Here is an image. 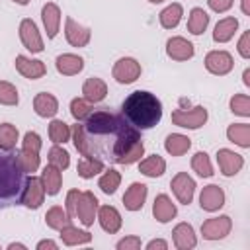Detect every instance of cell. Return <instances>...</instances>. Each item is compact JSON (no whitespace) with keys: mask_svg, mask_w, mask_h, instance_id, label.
Segmentation results:
<instances>
[{"mask_svg":"<svg viewBox=\"0 0 250 250\" xmlns=\"http://www.w3.org/2000/svg\"><path fill=\"white\" fill-rule=\"evenodd\" d=\"M72 143L80 156H92L104 164H135L145 154L141 131L133 127L123 113L96 109L84 121H76Z\"/></svg>","mask_w":250,"mask_h":250,"instance_id":"cell-1","label":"cell"},{"mask_svg":"<svg viewBox=\"0 0 250 250\" xmlns=\"http://www.w3.org/2000/svg\"><path fill=\"white\" fill-rule=\"evenodd\" d=\"M121 113L139 131L152 129L162 119V102L148 90H135L123 100Z\"/></svg>","mask_w":250,"mask_h":250,"instance_id":"cell-2","label":"cell"},{"mask_svg":"<svg viewBox=\"0 0 250 250\" xmlns=\"http://www.w3.org/2000/svg\"><path fill=\"white\" fill-rule=\"evenodd\" d=\"M27 172L21 168L18 152L0 150V211L20 205Z\"/></svg>","mask_w":250,"mask_h":250,"instance_id":"cell-3","label":"cell"},{"mask_svg":"<svg viewBox=\"0 0 250 250\" xmlns=\"http://www.w3.org/2000/svg\"><path fill=\"white\" fill-rule=\"evenodd\" d=\"M39 152H41V137L35 131H27L21 139V148L18 152L20 164L27 174L39 170Z\"/></svg>","mask_w":250,"mask_h":250,"instance_id":"cell-4","label":"cell"},{"mask_svg":"<svg viewBox=\"0 0 250 250\" xmlns=\"http://www.w3.org/2000/svg\"><path fill=\"white\" fill-rule=\"evenodd\" d=\"M209 119V113L203 105H193L189 109H184V107H176L172 111V123L182 127V129H199L207 123Z\"/></svg>","mask_w":250,"mask_h":250,"instance_id":"cell-5","label":"cell"},{"mask_svg":"<svg viewBox=\"0 0 250 250\" xmlns=\"http://www.w3.org/2000/svg\"><path fill=\"white\" fill-rule=\"evenodd\" d=\"M143 68H141V62L133 57H121L115 61L113 68H111V76L115 78V82L119 84H133L139 80Z\"/></svg>","mask_w":250,"mask_h":250,"instance_id":"cell-6","label":"cell"},{"mask_svg":"<svg viewBox=\"0 0 250 250\" xmlns=\"http://www.w3.org/2000/svg\"><path fill=\"white\" fill-rule=\"evenodd\" d=\"M100 201L92 191H80L76 199V209H74V219H78L84 227H92L98 215Z\"/></svg>","mask_w":250,"mask_h":250,"instance_id":"cell-7","label":"cell"},{"mask_svg":"<svg viewBox=\"0 0 250 250\" xmlns=\"http://www.w3.org/2000/svg\"><path fill=\"white\" fill-rule=\"evenodd\" d=\"M45 188L41 184V178L39 176H33V174H27V180H25V186H23V193H21V201L20 205L27 207V209H39L45 201Z\"/></svg>","mask_w":250,"mask_h":250,"instance_id":"cell-8","label":"cell"},{"mask_svg":"<svg viewBox=\"0 0 250 250\" xmlns=\"http://www.w3.org/2000/svg\"><path fill=\"white\" fill-rule=\"evenodd\" d=\"M18 33H20V41L21 45L31 51V53H41L45 47H43V37L39 33V27L37 23L31 20V18H23L20 21V27H18Z\"/></svg>","mask_w":250,"mask_h":250,"instance_id":"cell-9","label":"cell"},{"mask_svg":"<svg viewBox=\"0 0 250 250\" xmlns=\"http://www.w3.org/2000/svg\"><path fill=\"white\" fill-rule=\"evenodd\" d=\"M203 64H205L207 72H211L215 76H225L234 68V59H232V55L229 51L215 49V51H209L205 55Z\"/></svg>","mask_w":250,"mask_h":250,"instance_id":"cell-10","label":"cell"},{"mask_svg":"<svg viewBox=\"0 0 250 250\" xmlns=\"http://www.w3.org/2000/svg\"><path fill=\"white\" fill-rule=\"evenodd\" d=\"M170 188H172V193L174 197L182 203V205H189L193 201V195H195V180L188 174V172H178L172 182H170Z\"/></svg>","mask_w":250,"mask_h":250,"instance_id":"cell-11","label":"cell"},{"mask_svg":"<svg viewBox=\"0 0 250 250\" xmlns=\"http://www.w3.org/2000/svg\"><path fill=\"white\" fill-rule=\"evenodd\" d=\"M232 230V221L229 215H219L203 221L201 225V236L205 240H223Z\"/></svg>","mask_w":250,"mask_h":250,"instance_id":"cell-12","label":"cell"},{"mask_svg":"<svg viewBox=\"0 0 250 250\" xmlns=\"http://www.w3.org/2000/svg\"><path fill=\"white\" fill-rule=\"evenodd\" d=\"M217 164H219V170L223 176L232 178L242 170L244 158H242V154H238L230 148H219L217 150Z\"/></svg>","mask_w":250,"mask_h":250,"instance_id":"cell-13","label":"cell"},{"mask_svg":"<svg viewBox=\"0 0 250 250\" xmlns=\"http://www.w3.org/2000/svg\"><path fill=\"white\" fill-rule=\"evenodd\" d=\"M64 37H66V43L72 45V47H86L92 39V31L90 27L74 21L72 18H66L64 20Z\"/></svg>","mask_w":250,"mask_h":250,"instance_id":"cell-14","label":"cell"},{"mask_svg":"<svg viewBox=\"0 0 250 250\" xmlns=\"http://www.w3.org/2000/svg\"><path fill=\"white\" fill-rule=\"evenodd\" d=\"M166 55L172 59V61H178V62H184V61H189L193 59L195 55V47L191 41H188L186 37H170L166 41Z\"/></svg>","mask_w":250,"mask_h":250,"instance_id":"cell-15","label":"cell"},{"mask_svg":"<svg viewBox=\"0 0 250 250\" xmlns=\"http://www.w3.org/2000/svg\"><path fill=\"white\" fill-rule=\"evenodd\" d=\"M225 199L227 197H225L223 188L217 186V184H209L199 193V207L203 211H207V213H215L225 205Z\"/></svg>","mask_w":250,"mask_h":250,"instance_id":"cell-16","label":"cell"},{"mask_svg":"<svg viewBox=\"0 0 250 250\" xmlns=\"http://www.w3.org/2000/svg\"><path fill=\"white\" fill-rule=\"evenodd\" d=\"M14 64H16V70H18L23 78H27V80H39V78H43L45 72H47V66H45L43 61H39V59H29V57H25V55H18L16 61H14Z\"/></svg>","mask_w":250,"mask_h":250,"instance_id":"cell-17","label":"cell"},{"mask_svg":"<svg viewBox=\"0 0 250 250\" xmlns=\"http://www.w3.org/2000/svg\"><path fill=\"white\" fill-rule=\"evenodd\" d=\"M146 195H148V188L146 184L143 182H133L127 191L123 193V207L127 211H141L145 207V201H146Z\"/></svg>","mask_w":250,"mask_h":250,"instance_id":"cell-18","label":"cell"},{"mask_svg":"<svg viewBox=\"0 0 250 250\" xmlns=\"http://www.w3.org/2000/svg\"><path fill=\"white\" fill-rule=\"evenodd\" d=\"M96 221L100 223V227H102L107 234L119 232V230H121V225H123L121 213H119L113 205H100V207H98Z\"/></svg>","mask_w":250,"mask_h":250,"instance_id":"cell-19","label":"cell"},{"mask_svg":"<svg viewBox=\"0 0 250 250\" xmlns=\"http://www.w3.org/2000/svg\"><path fill=\"white\" fill-rule=\"evenodd\" d=\"M172 240L178 250H191L197 246V236L189 223H178L172 229Z\"/></svg>","mask_w":250,"mask_h":250,"instance_id":"cell-20","label":"cell"},{"mask_svg":"<svg viewBox=\"0 0 250 250\" xmlns=\"http://www.w3.org/2000/svg\"><path fill=\"white\" fill-rule=\"evenodd\" d=\"M41 20H43L47 39H55L59 33V27H61V8L55 2H47L41 8Z\"/></svg>","mask_w":250,"mask_h":250,"instance_id":"cell-21","label":"cell"},{"mask_svg":"<svg viewBox=\"0 0 250 250\" xmlns=\"http://www.w3.org/2000/svg\"><path fill=\"white\" fill-rule=\"evenodd\" d=\"M55 68L62 76H76L84 70V59L74 53H62L55 59Z\"/></svg>","mask_w":250,"mask_h":250,"instance_id":"cell-22","label":"cell"},{"mask_svg":"<svg viewBox=\"0 0 250 250\" xmlns=\"http://www.w3.org/2000/svg\"><path fill=\"white\" fill-rule=\"evenodd\" d=\"M152 215L158 223H170L178 215L176 203L166 193H158L154 197V203H152Z\"/></svg>","mask_w":250,"mask_h":250,"instance_id":"cell-23","label":"cell"},{"mask_svg":"<svg viewBox=\"0 0 250 250\" xmlns=\"http://www.w3.org/2000/svg\"><path fill=\"white\" fill-rule=\"evenodd\" d=\"M107 96V84L98 78V76H90L86 78V82L82 84V98H86L90 104H100L104 102Z\"/></svg>","mask_w":250,"mask_h":250,"instance_id":"cell-24","label":"cell"},{"mask_svg":"<svg viewBox=\"0 0 250 250\" xmlns=\"http://www.w3.org/2000/svg\"><path fill=\"white\" fill-rule=\"evenodd\" d=\"M33 109H35V113H37L39 117L51 119V117H55L57 111H59V100H57L53 94H49V92H39V94L33 98Z\"/></svg>","mask_w":250,"mask_h":250,"instance_id":"cell-25","label":"cell"},{"mask_svg":"<svg viewBox=\"0 0 250 250\" xmlns=\"http://www.w3.org/2000/svg\"><path fill=\"white\" fill-rule=\"evenodd\" d=\"M41 184L45 188V193L47 195H57L61 191V186H62V170H59L57 166L53 164H47L41 172Z\"/></svg>","mask_w":250,"mask_h":250,"instance_id":"cell-26","label":"cell"},{"mask_svg":"<svg viewBox=\"0 0 250 250\" xmlns=\"http://www.w3.org/2000/svg\"><path fill=\"white\" fill-rule=\"evenodd\" d=\"M59 236H61V240L66 246H82V244H90L92 242V234L88 230H84V229L74 227L72 223L66 225V227H62L59 230Z\"/></svg>","mask_w":250,"mask_h":250,"instance_id":"cell-27","label":"cell"},{"mask_svg":"<svg viewBox=\"0 0 250 250\" xmlns=\"http://www.w3.org/2000/svg\"><path fill=\"white\" fill-rule=\"evenodd\" d=\"M238 29V20L234 16H227L215 23L213 29V41L215 43H229Z\"/></svg>","mask_w":250,"mask_h":250,"instance_id":"cell-28","label":"cell"},{"mask_svg":"<svg viewBox=\"0 0 250 250\" xmlns=\"http://www.w3.org/2000/svg\"><path fill=\"white\" fill-rule=\"evenodd\" d=\"M139 172L146 178H160L166 172V160L158 154H148L146 158L139 160Z\"/></svg>","mask_w":250,"mask_h":250,"instance_id":"cell-29","label":"cell"},{"mask_svg":"<svg viewBox=\"0 0 250 250\" xmlns=\"http://www.w3.org/2000/svg\"><path fill=\"white\" fill-rule=\"evenodd\" d=\"M191 148V139L182 133H170L164 141V150L170 156H182Z\"/></svg>","mask_w":250,"mask_h":250,"instance_id":"cell-30","label":"cell"},{"mask_svg":"<svg viewBox=\"0 0 250 250\" xmlns=\"http://www.w3.org/2000/svg\"><path fill=\"white\" fill-rule=\"evenodd\" d=\"M182 16H184L182 4L172 2V4H168V6L158 14V21H160V25H162L164 29H174V27H178V23L182 21Z\"/></svg>","mask_w":250,"mask_h":250,"instance_id":"cell-31","label":"cell"},{"mask_svg":"<svg viewBox=\"0 0 250 250\" xmlns=\"http://www.w3.org/2000/svg\"><path fill=\"white\" fill-rule=\"evenodd\" d=\"M227 139L240 148H250V125L248 123H232L227 129Z\"/></svg>","mask_w":250,"mask_h":250,"instance_id":"cell-32","label":"cell"},{"mask_svg":"<svg viewBox=\"0 0 250 250\" xmlns=\"http://www.w3.org/2000/svg\"><path fill=\"white\" fill-rule=\"evenodd\" d=\"M70 223H72V219L68 217L66 209H62L61 205H53V207L45 213V225H47L49 229H53V230H61L62 227H66V225H70Z\"/></svg>","mask_w":250,"mask_h":250,"instance_id":"cell-33","label":"cell"},{"mask_svg":"<svg viewBox=\"0 0 250 250\" xmlns=\"http://www.w3.org/2000/svg\"><path fill=\"white\" fill-rule=\"evenodd\" d=\"M209 25V14L203 8H191L188 18V31L191 35H201Z\"/></svg>","mask_w":250,"mask_h":250,"instance_id":"cell-34","label":"cell"},{"mask_svg":"<svg viewBox=\"0 0 250 250\" xmlns=\"http://www.w3.org/2000/svg\"><path fill=\"white\" fill-rule=\"evenodd\" d=\"M76 172L80 178L90 180V178L98 176L100 172H104V162L98 158H92V156H82L76 164Z\"/></svg>","mask_w":250,"mask_h":250,"instance_id":"cell-35","label":"cell"},{"mask_svg":"<svg viewBox=\"0 0 250 250\" xmlns=\"http://www.w3.org/2000/svg\"><path fill=\"white\" fill-rule=\"evenodd\" d=\"M119 184H121V174H119L115 168L104 170V174H102L100 180H98V188H100L105 195H113V193L117 191Z\"/></svg>","mask_w":250,"mask_h":250,"instance_id":"cell-36","label":"cell"},{"mask_svg":"<svg viewBox=\"0 0 250 250\" xmlns=\"http://www.w3.org/2000/svg\"><path fill=\"white\" fill-rule=\"evenodd\" d=\"M20 141V131L12 123H0V150H14Z\"/></svg>","mask_w":250,"mask_h":250,"instance_id":"cell-37","label":"cell"},{"mask_svg":"<svg viewBox=\"0 0 250 250\" xmlns=\"http://www.w3.org/2000/svg\"><path fill=\"white\" fill-rule=\"evenodd\" d=\"M70 135H72V131H70V127H68L62 119H53V121L49 123V139H51L55 145H64V143H68V141H70Z\"/></svg>","mask_w":250,"mask_h":250,"instance_id":"cell-38","label":"cell"},{"mask_svg":"<svg viewBox=\"0 0 250 250\" xmlns=\"http://www.w3.org/2000/svg\"><path fill=\"white\" fill-rule=\"evenodd\" d=\"M191 170L199 176V178H211L215 172H213V166H211V160H209V154L199 150L191 156Z\"/></svg>","mask_w":250,"mask_h":250,"instance_id":"cell-39","label":"cell"},{"mask_svg":"<svg viewBox=\"0 0 250 250\" xmlns=\"http://www.w3.org/2000/svg\"><path fill=\"white\" fill-rule=\"evenodd\" d=\"M47 160H49V164L57 166L59 170H66V168L70 166V154H68L62 146H59V145H55V146L49 148Z\"/></svg>","mask_w":250,"mask_h":250,"instance_id":"cell-40","label":"cell"},{"mask_svg":"<svg viewBox=\"0 0 250 250\" xmlns=\"http://www.w3.org/2000/svg\"><path fill=\"white\" fill-rule=\"evenodd\" d=\"M229 107L234 115L250 117V96L248 94H234L229 102Z\"/></svg>","mask_w":250,"mask_h":250,"instance_id":"cell-41","label":"cell"},{"mask_svg":"<svg viewBox=\"0 0 250 250\" xmlns=\"http://www.w3.org/2000/svg\"><path fill=\"white\" fill-rule=\"evenodd\" d=\"M94 111V104H90L86 98H74L70 102V115L76 121H84Z\"/></svg>","mask_w":250,"mask_h":250,"instance_id":"cell-42","label":"cell"},{"mask_svg":"<svg viewBox=\"0 0 250 250\" xmlns=\"http://www.w3.org/2000/svg\"><path fill=\"white\" fill-rule=\"evenodd\" d=\"M0 104L2 105H18L20 104L18 88L8 80H0Z\"/></svg>","mask_w":250,"mask_h":250,"instance_id":"cell-43","label":"cell"},{"mask_svg":"<svg viewBox=\"0 0 250 250\" xmlns=\"http://www.w3.org/2000/svg\"><path fill=\"white\" fill-rule=\"evenodd\" d=\"M141 246H143V242H141V238H139V236H135V234L121 238V240L115 244V248H117V250H139Z\"/></svg>","mask_w":250,"mask_h":250,"instance_id":"cell-44","label":"cell"},{"mask_svg":"<svg viewBox=\"0 0 250 250\" xmlns=\"http://www.w3.org/2000/svg\"><path fill=\"white\" fill-rule=\"evenodd\" d=\"M236 51L242 59H250V31H244L238 39V45H236Z\"/></svg>","mask_w":250,"mask_h":250,"instance_id":"cell-45","label":"cell"},{"mask_svg":"<svg viewBox=\"0 0 250 250\" xmlns=\"http://www.w3.org/2000/svg\"><path fill=\"white\" fill-rule=\"evenodd\" d=\"M234 0H207V6L215 12V14H225L232 8Z\"/></svg>","mask_w":250,"mask_h":250,"instance_id":"cell-46","label":"cell"},{"mask_svg":"<svg viewBox=\"0 0 250 250\" xmlns=\"http://www.w3.org/2000/svg\"><path fill=\"white\" fill-rule=\"evenodd\" d=\"M166 250L168 248V242L166 240H162V238H154V240H150V242H146V250Z\"/></svg>","mask_w":250,"mask_h":250,"instance_id":"cell-47","label":"cell"},{"mask_svg":"<svg viewBox=\"0 0 250 250\" xmlns=\"http://www.w3.org/2000/svg\"><path fill=\"white\" fill-rule=\"evenodd\" d=\"M35 248H37V250H45V248H51V250H57V248H59V244H57L55 240H39Z\"/></svg>","mask_w":250,"mask_h":250,"instance_id":"cell-48","label":"cell"},{"mask_svg":"<svg viewBox=\"0 0 250 250\" xmlns=\"http://www.w3.org/2000/svg\"><path fill=\"white\" fill-rule=\"evenodd\" d=\"M240 10H242V14L250 16V0H240Z\"/></svg>","mask_w":250,"mask_h":250,"instance_id":"cell-49","label":"cell"},{"mask_svg":"<svg viewBox=\"0 0 250 250\" xmlns=\"http://www.w3.org/2000/svg\"><path fill=\"white\" fill-rule=\"evenodd\" d=\"M242 82H244V86H250V68H244V72H242Z\"/></svg>","mask_w":250,"mask_h":250,"instance_id":"cell-50","label":"cell"},{"mask_svg":"<svg viewBox=\"0 0 250 250\" xmlns=\"http://www.w3.org/2000/svg\"><path fill=\"white\" fill-rule=\"evenodd\" d=\"M8 248H10V250H14V248H21V250H25L27 246H25V244H21V242H10V244H8Z\"/></svg>","mask_w":250,"mask_h":250,"instance_id":"cell-51","label":"cell"},{"mask_svg":"<svg viewBox=\"0 0 250 250\" xmlns=\"http://www.w3.org/2000/svg\"><path fill=\"white\" fill-rule=\"evenodd\" d=\"M12 2H14V4H18V6H27L31 0H12Z\"/></svg>","mask_w":250,"mask_h":250,"instance_id":"cell-52","label":"cell"},{"mask_svg":"<svg viewBox=\"0 0 250 250\" xmlns=\"http://www.w3.org/2000/svg\"><path fill=\"white\" fill-rule=\"evenodd\" d=\"M148 2H150V4H162L164 0H148Z\"/></svg>","mask_w":250,"mask_h":250,"instance_id":"cell-53","label":"cell"}]
</instances>
